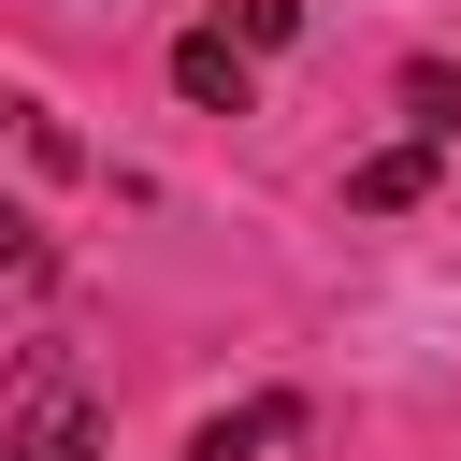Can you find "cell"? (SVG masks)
Returning <instances> with one entry per match:
<instances>
[{
	"label": "cell",
	"mask_w": 461,
	"mask_h": 461,
	"mask_svg": "<svg viewBox=\"0 0 461 461\" xmlns=\"http://www.w3.org/2000/svg\"><path fill=\"white\" fill-rule=\"evenodd\" d=\"M173 86H187L202 115H245V86H259V43H230V29H187V43H173Z\"/></svg>",
	"instance_id": "obj_1"
},
{
	"label": "cell",
	"mask_w": 461,
	"mask_h": 461,
	"mask_svg": "<svg viewBox=\"0 0 461 461\" xmlns=\"http://www.w3.org/2000/svg\"><path fill=\"white\" fill-rule=\"evenodd\" d=\"M101 447V418L58 389V375H29V418H14V461H86Z\"/></svg>",
	"instance_id": "obj_2"
},
{
	"label": "cell",
	"mask_w": 461,
	"mask_h": 461,
	"mask_svg": "<svg viewBox=\"0 0 461 461\" xmlns=\"http://www.w3.org/2000/svg\"><path fill=\"white\" fill-rule=\"evenodd\" d=\"M288 432H303V403H288V389H259L245 418H202V447H187V461H259V447H288Z\"/></svg>",
	"instance_id": "obj_3"
},
{
	"label": "cell",
	"mask_w": 461,
	"mask_h": 461,
	"mask_svg": "<svg viewBox=\"0 0 461 461\" xmlns=\"http://www.w3.org/2000/svg\"><path fill=\"white\" fill-rule=\"evenodd\" d=\"M418 187H432V144H389V158H360V173H346V202H360V216H389V202H418Z\"/></svg>",
	"instance_id": "obj_4"
}]
</instances>
